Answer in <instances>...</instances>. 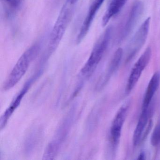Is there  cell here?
Returning <instances> with one entry per match:
<instances>
[{
    "mask_svg": "<svg viewBox=\"0 0 160 160\" xmlns=\"http://www.w3.org/2000/svg\"><path fill=\"white\" fill-rule=\"evenodd\" d=\"M113 29L108 27L96 42L87 62L81 69L80 75L84 78H89L94 72L102 60L112 38Z\"/></svg>",
    "mask_w": 160,
    "mask_h": 160,
    "instance_id": "obj_1",
    "label": "cell"
},
{
    "mask_svg": "<svg viewBox=\"0 0 160 160\" xmlns=\"http://www.w3.org/2000/svg\"><path fill=\"white\" fill-rule=\"evenodd\" d=\"M40 49V45L34 44L23 53L6 78L3 85V90H9L12 88L21 80L32 62L37 57Z\"/></svg>",
    "mask_w": 160,
    "mask_h": 160,
    "instance_id": "obj_2",
    "label": "cell"
},
{
    "mask_svg": "<svg viewBox=\"0 0 160 160\" xmlns=\"http://www.w3.org/2000/svg\"><path fill=\"white\" fill-rule=\"evenodd\" d=\"M73 5L68 0L62 9L50 33L48 53H52L56 50L63 38L73 16Z\"/></svg>",
    "mask_w": 160,
    "mask_h": 160,
    "instance_id": "obj_3",
    "label": "cell"
},
{
    "mask_svg": "<svg viewBox=\"0 0 160 160\" xmlns=\"http://www.w3.org/2000/svg\"><path fill=\"white\" fill-rule=\"evenodd\" d=\"M72 112H70L62 122L54 138L49 142L45 149L43 155L44 160H52L57 156L70 130L72 120Z\"/></svg>",
    "mask_w": 160,
    "mask_h": 160,
    "instance_id": "obj_4",
    "label": "cell"
},
{
    "mask_svg": "<svg viewBox=\"0 0 160 160\" xmlns=\"http://www.w3.org/2000/svg\"><path fill=\"white\" fill-rule=\"evenodd\" d=\"M144 10L143 2L137 0L134 2L120 32L119 41H123L131 34L141 17Z\"/></svg>",
    "mask_w": 160,
    "mask_h": 160,
    "instance_id": "obj_5",
    "label": "cell"
},
{
    "mask_svg": "<svg viewBox=\"0 0 160 160\" xmlns=\"http://www.w3.org/2000/svg\"><path fill=\"white\" fill-rule=\"evenodd\" d=\"M151 56V48L148 47L135 63L127 81L126 87L127 93L131 92L138 82L142 72L148 64Z\"/></svg>",
    "mask_w": 160,
    "mask_h": 160,
    "instance_id": "obj_6",
    "label": "cell"
},
{
    "mask_svg": "<svg viewBox=\"0 0 160 160\" xmlns=\"http://www.w3.org/2000/svg\"><path fill=\"white\" fill-rule=\"evenodd\" d=\"M151 108L150 106L148 108L142 109L137 125L135 129L133 135V144L134 146L140 145L150 131L152 127Z\"/></svg>",
    "mask_w": 160,
    "mask_h": 160,
    "instance_id": "obj_7",
    "label": "cell"
},
{
    "mask_svg": "<svg viewBox=\"0 0 160 160\" xmlns=\"http://www.w3.org/2000/svg\"><path fill=\"white\" fill-rule=\"evenodd\" d=\"M150 19V18H148L143 22L130 41L127 49L128 59L133 57L146 43L148 35Z\"/></svg>",
    "mask_w": 160,
    "mask_h": 160,
    "instance_id": "obj_8",
    "label": "cell"
},
{
    "mask_svg": "<svg viewBox=\"0 0 160 160\" xmlns=\"http://www.w3.org/2000/svg\"><path fill=\"white\" fill-rule=\"evenodd\" d=\"M42 73V72L41 71H38L35 74L31 77V78H30L25 83L22 89L20 91L19 93L17 95L15 99L13 100L10 106L5 110L4 114L2 116L1 120H0L1 129H2L6 126L9 119L11 118L15 110L17 109V108L20 104L22 99L25 96V94L27 93L29 89L31 87L32 83L40 77V75Z\"/></svg>",
    "mask_w": 160,
    "mask_h": 160,
    "instance_id": "obj_9",
    "label": "cell"
},
{
    "mask_svg": "<svg viewBox=\"0 0 160 160\" xmlns=\"http://www.w3.org/2000/svg\"><path fill=\"white\" fill-rule=\"evenodd\" d=\"M129 106L128 104L122 105L115 116L110 129L111 140L114 146L118 144L121 135L122 129L126 119Z\"/></svg>",
    "mask_w": 160,
    "mask_h": 160,
    "instance_id": "obj_10",
    "label": "cell"
},
{
    "mask_svg": "<svg viewBox=\"0 0 160 160\" xmlns=\"http://www.w3.org/2000/svg\"><path fill=\"white\" fill-rule=\"evenodd\" d=\"M104 1L105 0H94L92 3L78 34L77 39L78 43H79L87 35L96 14Z\"/></svg>",
    "mask_w": 160,
    "mask_h": 160,
    "instance_id": "obj_11",
    "label": "cell"
},
{
    "mask_svg": "<svg viewBox=\"0 0 160 160\" xmlns=\"http://www.w3.org/2000/svg\"><path fill=\"white\" fill-rule=\"evenodd\" d=\"M160 82V74L156 72L153 75L148 84L143 99L142 109L148 108L150 106L152 98L159 88Z\"/></svg>",
    "mask_w": 160,
    "mask_h": 160,
    "instance_id": "obj_12",
    "label": "cell"
},
{
    "mask_svg": "<svg viewBox=\"0 0 160 160\" xmlns=\"http://www.w3.org/2000/svg\"><path fill=\"white\" fill-rule=\"evenodd\" d=\"M127 0H111L102 18V24L106 26L110 19L117 15L124 7Z\"/></svg>",
    "mask_w": 160,
    "mask_h": 160,
    "instance_id": "obj_13",
    "label": "cell"
},
{
    "mask_svg": "<svg viewBox=\"0 0 160 160\" xmlns=\"http://www.w3.org/2000/svg\"><path fill=\"white\" fill-rule=\"evenodd\" d=\"M122 55H123V50L122 48H118L114 53L110 61L107 72L105 74L104 77L103 78L102 86H103V85L108 82L113 73L118 69L121 61Z\"/></svg>",
    "mask_w": 160,
    "mask_h": 160,
    "instance_id": "obj_14",
    "label": "cell"
},
{
    "mask_svg": "<svg viewBox=\"0 0 160 160\" xmlns=\"http://www.w3.org/2000/svg\"><path fill=\"white\" fill-rule=\"evenodd\" d=\"M151 143L153 147H157L160 144V122L153 130L151 138Z\"/></svg>",
    "mask_w": 160,
    "mask_h": 160,
    "instance_id": "obj_15",
    "label": "cell"
},
{
    "mask_svg": "<svg viewBox=\"0 0 160 160\" xmlns=\"http://www.w3.org/2000/svg\"><path fill=\"white\" fill-rule=\"evenodd\" d=\"M4 1L13 5H16L17 4V0H4Z\"/></svg>",
    "mask_w": 160,
    "mask_h": 160,
    "instance_id": "obj_16",
    "label": "cell"
},
{
    "mask_svg": "<svg viewBox=\"0 0 160 160\" xmlns=\"http://www.w3.org/2000/svg\"><path fill=\"white\" fill-rule=\"evenodd\" d=\"M145 153H143V152H141L139 154V156H138V160H144V159H145Z\"/></svg>",
    "mask_w": 160,
    "mask_h": 160,
    "instance_id": "obj_17",
    "label": "cell"
},
{
    "mask_svg": "<svg viewBox=\"0 0 160 160\" xmlns=\"http://www.w3.org/2000/svg\"><path fill=\"white\" fill-rule=\"evenodd\" d=\"M69 1H70L71 3H72V4H74L75 3H76V2L78 1V0H69Z\"/></svg>",
    "mask_w": 160,
    "mask_h": 160,
    "instance_id": "obj_18",
    "label": "cell"
}]
</instances>
